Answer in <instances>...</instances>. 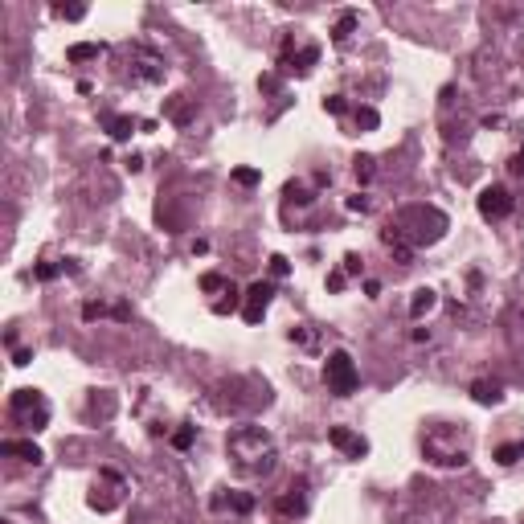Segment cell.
Wrapping results in <instances>:
<instances>
[{
	"instance_id": "27",
	"label": "cell",
	"mask_w": 524,
	"mask_h": 524,
	"mask_svg": "<svg viewBox=\"0 0 524 524\" xmlns=\"http://www.w3.org/2000/svg\"><path fill=\"white\" fill-rule=\"evenodd\" d=\"M324 111H328V115H344V111H348V103H344L340 94H328V98H324Z\"/></svg>"
},
{
	"instance_id": "8",
	"label": "cell",
	"mask_w": 524,
	"mask_h": 524,
	"mask_svg": "<svg viewBox=\"0 0 524 524\" xmlns=\"http://www.w3.org/2000/svg\"><path fill=\"white\" fill-rule=\"evenodd\" d=\"M131 78H135V82H160V78H164V62L156 58L152 50L135 45V50H131Z\"/></svg>"
},
{
	"instance_id": "32",
	"label": "cell",
	"mask_w": 524,
	"mask_h": 524,
	"mask_svg": "<svg viewBox=\"0 0 524 524\" xmlns=\"http://www.w3.org/2000/svg\"><path fill=\"white\" fill-rule=\"evenodd\" d=\"M365 209H369V197H361V193L348 197V214H365Z\"/></svg>"
},
{
	"instance_id": "16",
	"label": "cell",
	"mask_w": 524,
	"mask_h": 524,
	"mask_svg": "<svg viewBox=\"0 0 524 524\" xmlns=\"http://www.w3.org/2000/svg\"><path fill=\"white\" fill-rule=\"evenodd\" d=\"M214 504H217V508H234V512H250V508H254V495H246V492H230V495H217Z\"/></svg>"
},
{
	"instance_id": "24",
	"label": "cell",
	"mask_w": 524,
	"mask_h": 524,
	"mask_svg": "<svg viewBox=\"0 0 524 524\" xmlns=\"http://www.w3.org/2000/svg\"><path fill=\"white\" fill-rule=\"evenodd\" d=\"M193 438H197V426H181V431L172 434V447H177V451H188Z\"/></svg>"
},
{
	"instance_id": "4",
	"label": "cell",
	"mask_w": 524,
	"mask_h": 524,
	"mask_svg": "<svg viewBox=\"0 0 524 524\" xmlns=\"http://www.w3.org/2000/svg\"><path fill=\"white\" fill-rule=\"evenodd\" d=\"M324 381H328V389L336 394V398H348V394H357V365H352V357L336 348V352H328V361H324Z\"/></svg>"
},
{
	"instance_id": "30",
	"label": "cell",
	"mask_w": 524,
	"mask_h": 524,
	"mask_svg": "<svg viewBox=\"0 0 524 524\" xmlns=\"http://www.w3.org/2000/svg\"><path fill=\"white\" fill-rule=\"evenodd\" d=\"M287 271H291V262H287L283 254H271V275H275V278H283Z\"/></svg>"
},
{
	"instance_id": "3",
	"label": "cell",
	"mask_w": 524,
	"mask_h": 524,
	"mask_svg": "<svg viewBox=\"0 0 524 524\" xmlns=\"http://www.w3.org/2000/svg\"><path fill=\"white\" fill-rule=\"evenodd\" d=\"M8 410H13V418H21L33 431H45V426H50V405H45V394H41V389H13Z\"/></svg>"
},
{
	"instance_id": "14",
	"label": "cell",
	"mask_w": 524,
	"mask_h": 524,
	"mask_svg": "<svg viewBox=\"0 0 524 524\" xmlns=\"http://www.w3.org/2000/svg\"><path fill=\"white\" fill-rule=\"evenodd\" d=\"M434 304H438V291H434V287H418V291H414V299H410V315H414V320H422L426 311H434Z\"/></svg>"
},
{
	"instance_id": "33",
	"label": "cell",
	"mask_w": 524,
	"mask_h": 524,
	"mask_svg": "<svg viewBox=\"0 0 524 524\" xmlns=\"http://www.w3.org/2000/svg\"><path fill=\"white\" fill-rule=\"evenodd\" d=\"M344 275H361V254H344Z\"/></svg>"
},
{
	"instance_id": "23",
	"label": "cell",
	"mask_w": 524,
	"mask_h": 524,
	"mask_svg": "<svg viewBox=\"0 0 524 524\" xmlns=\"http://www.w3.org/2000/svg\"><path fill=\"white\" fill-rule=\"evenodd\" d=\"M201 291H230V278L209 271V275H201Z\"/></svg>"
},
{
	"instance_id": "7",
	"label": "cell",
	"mask_w": 524,
	"mask_h": 524,
	"mask_svg": "<svg viewBox=\"0 0 524 524\" xmlns=\"http://www.w3.org/2000/svg\"><path fill=\"white\" fill-rule=\"evenodd\" d=\"M475 205H479V214L488 217V221H504V217L512 214L516 201H512V193H508L504 185H488L479 197H475Z\"/></svg>"
},
{
	"instance_id": "18",
	"label": "cell",
	"mask_w": 524,
	"mask_h": 524,
	"mask_svg": "<svg viewBox=\"0 0 524 524\" xmlns=\"http://www.w3.org/2000/svg\"><path fill=\"white\" fill-rule=\"evenodd\" d=\"M98 54H103V45H94V41H78V45L66 50L70 62H91V58H98Z\"/></svg>"
},
{
	"instance_id": "11",
	"label": "cell",
	"mask_w": 524,
	"mask_h": 524,
	"mask_svg": "<svg viewBox=\"0 0 524 524\" xmlns=\"http://www.w3.org/2000/svg\"><path fill=\"white\" fill-rule=\"evenodd\" d=\"M98 119H103V127L111 131V140H131V131L140 127L135 119H131V115H111V111H103Z\"/></svg>"
},
{
	"instance_id": "22",
	"label": "cell",
	"mask_w": 524,
	"mask_h": 524,
	"mask_svg": "<svg viewBox=\"0 0 524 524\" xmlns=\"http://www.w3.org/2000/svg\"><path fill=\"white\" fill-rule=\"evenodd\" d=\"M234 181H238L242 188H254L258 181H262V172H258V168H234Z\"/></svg>"
},
{
	"instance_id": "38",
	"label": "cell",
	"mask_w": 524,
	"mask_h": 524,
	"mask_svg": "<svg viewBox=\"0 0 524 524\" xmlns=\"http://www.w3.org/2000/svg\"><path fill=\"white\" fill-rule=\"evenodd\" d=\"M258 87H262V91H278V78H275V74H262V78H258Z\"/></svg>"
},
{
	"instance_id": "26",
	"label": "cell",
	"mask_w": 524,
	"mask_h": 524,
	"mask_svg": "<svg viewBox=\"0 0 524 524\" xmlns=\"http://www.w3.org/2000/svg\"><path fill=\"white\" fill-rule=\"evenodd\" d=\"M168 115H172L177 123H188V103H185V98H181V94H177V98L168 103Z\"/></svg>"
},
{
	"instance_id": "36",
	"label": "cell",
	"mask_w": 524,
	"mask_h": 524,
	"mask_svg": "<svg viewBox=\"0 0 524 524\" xmlns=\"http://www.w3.org/2000/svg\"><path fill=\"white\" fill-rule=\"evenodd\" d=\"M98 315H107L103 304H87V308H82V320H98Z\"/></svg>"
},
{
	"instance_id": "1",
	"label": "cell",
	"mask_w": 524,
	"mask_h": 524,
	"mask_svg": "<svg viewBox=\"0 0 524 524\" xmlns=\"http://www.w3.org/2000/svg\"><path fill=\"white\" fill-rule=\"evenodd\" d=\"M230 459L238 471H246V475H271L275 471V438L262 431V426H238V431L230 434Z\"/></svg>"
},
{
	"instance_id": "10",
	"label": "cell",
	"mask_w": 524,
	"mask_h": 524,
	"mask_svg": "<svg viewBox=\"0 0 524 524\" xmlns=\"http://www.w3.org/2000/svg\"><path fill=\"white\" fill-rule=\"evenodd\" d=\"M304 512H308V484L299 479L278 495V516H304Z\"/></svg>"
},
{
	"instance_id": "25",
	"label": "cell",
	"mask_w": 524,
	"mask_h": 524,
	"mask_svg": "<svg viewBox=\"0 0 524 524\" xmlns=\"http://www.w3.org/2000/svg\"><path fill=\"white\" fill-rule=\"evenodd\" d=\"M54 13H58V17H66V21H82V17H87V4H58Z\"/></svg>"
},
{
	"instance_id": "12",
	"label": "cell",
	"mask_w": 524,
	"mask_h": 524,
	"mask_svg": "<svg viewBox=\"0 0 524 524\" xmlns=\"http://www.w3.org/2000/svg\"><path fill=\"white\" fill-rule=\"evenodd\" d=\"M471 398L479 401V405H500V401H504V385H500V381H475V385H471Z\"/></svg>"
},
{
	"instance_id": "5",
	"label": "cell",
	"mask_w": 524,
	"mask_h": 524,
	"mask_svg": "<svg viewBox=\"0 0 524 524\" xmlns=\"http://www.w3.org/2000/svg\"><path fill=\"white\" fill-rule=\"evenodd\" d=\"M123 492H127V484L115 475V471H98V479L91 484L87 504L98 508V512H111V508H119V504H123Z\"/></svg>"
},
{
	"instance_id": "15",
	"label": "cell",
	"mask_w": 524,
	"mask_h": 524,
	"mask_svg": "<svg viewBox=\"0 0 524 524\" xmlns=\"http://www.w3.org/2000/svg\"><path fill=\"white\" fill-rule=\"evenodd\" d=\"M315 62H320V50H315V45H304L295 58H287V66H291L295 74H311V66Z\"/></svg>"
},
{
	"instance_id": "6",
	"label": "cell",
	"mask_w": 524,
	"mask_h": 524,
	"mask_svg": "<svg viewBox=\"0 0 524 524\" xmlns=\"http://www.w3.org/2000/svg\"><path fill=\"white\" fill-rule=\"evenodd\" d=\"M271 299H275V283H250L246 295H242V320L246 324H262V315L271 308Z\"/></svg>"
},
{
	"instance_id": "9",
	"label": "cell",
	"mask_w": 524,
	"mask_h": 524,
	"mask_svg": "<svg viewBox=\"0 0 524 524\" xmlns=\"http://www.w3.org/2000/svg\"><path fill=\"white\" fill-rule=\"evenodd\" d=\"M328 442H332L336 451H344L348 459H361V455H369V442H365L361 434H352L348 426H332V431H328Z\"/></svg>"
},
{
	"instance_id": "2",
	"label": "cell",
	"mask_w": 524,
	"mask_h": 524,
	"mask_svg": "<svg viewBox=\"0 0 524 524\" xmlns=\"http://www.w3.org/2000/svg\"><path fill=\"white\" fill-rule=\"evenodd\" d=\"M410 246H426V242H438L442 230H447V214H438L434 205H410L401 209L398 221H389Z\"/></svg>"
},
{
	"instance_id": "19",
	"label": "cell",
	"mask_w": 524,
	"mask_h": 524,
	"mask_svg": "<svg viewBox=\"0 0 524 524\" xmlns=\"http://www.w3.org/2000/svg\"><path fill=\"white\" fill-rule=\"evenodd\" d=\"M521 455H524L521 442H504V447H495V463H500V467H512Z\"/></svg>"
},
{
	"instance_id": "29",
	"label": "cell",
	"mask_w": 524,
	"mask_h": 524,
	"mask_svg": "<svg viewBox=\"0 0 524 524\" xmlns=\"http://www.w3.org/2000/svg\"><path fill=\"white\" fill-rule=\"evenodd\" d=\"M357 123H361V127H369V131H373V127L381 123V119H377V111H373V107H361V111H357Z\"/></svg>"
},
{
	"instance_id": "21",
	"label": "cell",
	"mask_w": 524,
	"mask_h": 524,
	"mask_svg": "<svg viewBox=\"0 0 524 524\" xmlns=\"http://www.w3.org/2000/svg\"><path fill=\"white\" fill-rule=\"evenodd\" d=\"M225 295H230V299H217V304H214L217 315H225V311H238V308H242V295H238V287H234V283H230V291H225Z\"/></svg>"
},
{
	"instance_id": "31",
	"label": "cell",
	"mask_w": 524,
	"mask_h": 524,
	"mask_svg": "<svg viewBox=\"0 0 524 524\" xmlns=\"http://www.w3.org/2000/svg\"><path fill=\"white\" fill-rule=\"evenodd\" d=\"M287 197H291V201H299V205H308V201H311V197H308V188H304V185H295V181L287 185Z\"/></svg>"
},
{
	"instance_id": "17",
	"label": "cell",
	"mask_w": 524,
	"mask_h": 524,
	"mask_svg": "<svg viewBox=\"0 0 524 524\" xmlns=\"http://www.w3.org/2000/svg\"><path fill=\"white\" fill-rule=\"evenodd\" d=\"M352 29H357V13L348 8V13H340V21L332 25V41H336V45H344V41L352 37Z\"/></svg>"
},
{
	"instance_id": "13",
	"label": "cell",
	"mask_w": 524,
	"mask_h": 524,
	"mask_svg": "<svg viewBox=\"0 0 524 524\" xmlns=\"http://www.w3.org/2000/svg\"><path fill=\"white\" fill-rule=\"evenodd\" d=\"M0 451H4V455H21L25 463H41V459H45L37 442H21V438H8V442H0Z\"/></svg>"
},
{
	"instance_id": "34",
	"label": "cell",
	"mask_w": 524,
	"mask_h": 524,
	"mask_svg": "<svg viewBox=\"0 0 524 524\" xmlns=\"http://www.w3.org/2000/svg\"><path fill=\"white\" fill-rule=\"evenodd\" d=\"M29 361H33V348H17V352H13V365H17V369H25Z\"/></svg>"
},
{
	"instance_id": "20",
	"label": "cell",
	"mask_w": 524,
	"mask_h": 524,
	"mask_svg": "<svg viewBox=\"0 0 524 524\" xmlns=\"http://www.w3.org/2000/svg\"><path fill=\"white\" fill-rule=\"evenodd\" d=\"M352 172H357V181L365 185V181H373V172H377V160H373V156H357V160H352Z\"/></svg>"
},
{
	"instance_id": "28",
	"label": "cell",
	"mask_w": 524,
	"mask_h": 524,
	"mask_svg": "<svg viewBox=\"0 0 524 524\" xmlns=\"http://www.w3.org/2000/svg\"><path fill=\"white\" fill-rule=\"evenodd\" d=\"M62 271H66V267H58V262H41V267H37V278H41V283H50V278H58Z\"/></svg>"
},
{
	"instance_id": "39",
	"label": "cell",
	"mask_w": 524,
	"mask_h": 524,
	"mask_svg": "<svg viewBox=\"0 0 524 524\" xmlns=\"http://www.w3.org/2000/svg\"><path fill=\"white\" fill-rule=\"evenodd\" d=\"M144 168V156H127V172H140Z\"/></svg>"
},
{
	"instance_id": "37",
	"label": "cell",
	"mask_w": 524,
	"mask_h": 524,
	"mask_svg": "<svg viewBox=\"0 0 524 524\" xmlns=\"http://www.w3.org/2000/svg\"><path fill=\"white\" fill-rule=\"evenodd\" d=\"M508 168H512V177H524V148L512 156V164H508Z\"/></svg>"
},
{
	"instance_id": "35",
	"label": "cell",
	"mask_w": 524,
	"mask_h": 524,
	"mask_svg": "<svg viewBox=\"0 0 524 524\" xmlns=\"http://www.w3.org/2000/svg\"><path fill=\"white\" fill-rule=\"evenodd\" d=\"M344 271H332V275H328V291H344Z\"/></svg>"
}]
</instances>
